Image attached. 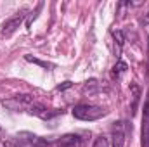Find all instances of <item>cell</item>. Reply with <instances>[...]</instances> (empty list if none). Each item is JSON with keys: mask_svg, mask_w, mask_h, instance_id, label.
I'll return each mask as SVG.
<instances>
[{"mask_svg": "<svg viewBox=\"0 0 149 147\" xmlns=\"http://www.w3.org/2000/svg\"><path fill=\"white\" fill-rule=\"evenodd\" d=\"M70 87H71V81H64V85H59L57 90H66V88H70Z\"/></svg>", "mask_w": 149, "mask_h": 147, "instance_id": "4fadbf2b", "label": "cell"}, {"mask_svg": "<svg viewBox=\"0 0 149 147\" xmlns=\"http://www.w3.org/2000/svg\"><path fill=\"white\" fill-rule=\"evenodd\" d=\"M0 132H2V130H0Z\"/></svg>", "mask_w": 149, "mask_h": 147, "instance_id": "2e32d148", "label": "cell"}, {"mask_svg": "<svg viewBox=\"0 0 149 147\" xmlns=\"http://www.w3.org/2000/svg\"><path fill=\"white\" fill-rule=\"evenodd\" d=\"M28 62H33V64H38V66H42V68H52V64H49V62H43V61H40V59H37V57H31V55H26L24 57Z\"/></svg>", "mask_w": 149, "mask_h": 147, "instance_id": "9c48e42d", "label": "cell"}, {"mask_svg": "<svg viewBox=\"0 0 149 147\" xmlns=\"http://www.w3.org/2000/svg\"><path fill=\"white\" fill-rule=\"evenodd\" d=\"M104 114H106V111L99 106H94V104H78L73 107V116L81 121H95V119L102 118Z\"/></svg>", "mask_w": 149, "mask_h": 147, "instance_id": "6da1fadb", "label": "cell"}, {"mask_svg": "<svg viewBox=\"0 0 149 147\" xmlns=\"http://www.w3.org/2000/svg\"><path fill=\"white\" fill-rule=\"evenodd\" d=\"M99 90V81L97 80H88L85 85H83V92L85 94H94Z\"/></svg>", "mask_w": 149, "mask_h": 147, "instance_id": "52a82bcc", "label": "cell"}, {"mask_svg": "<svg viewBox=\"0 0 149 147\" xmlns=\"http://www.w3.org/2000/svg\"><path fill=\"white\" fill-rule=\"evenodd\" d=\"M113 38H114V45H116L114 52H116V55H120V52H121V47H123V43H125V37H123V31H120V30L113 31Z\"/></svg>", "mask_w": 149, "mask_h": 147, "instance_id": "8992f818", "label": "cell"}, {"mask_svg": "<svg viewBox=\"0 0 149 147\" xmlns=\"http://www.w3.org/2000/svg\"><path fill=\"white\" fill-rule=\"evenodd\" d=\"M42 5H43V3L40 2V3L37 5V10H35V12H31V16H30V19H28V23H26V26H28V28L31 26V21H33V19H37V14L40 12V9H42Z\"/></svg>", "mask_w": 149, "mask_h": 147, "instance_id": "8fae6325", "label": "cell"}, {"mask_svg": "<svg viewBox=\"0 0 149 147\" xmlns=\"http://www.w3.org/2000/svg\"><path fill=\"white\" fill-rule=\"evenodd\" d=\"M144 26H148L149 24V10H148V14H144V17H142V21H141Z\"/></svg>", "mask_w": 149, "mask_h": 147, "instance_id": "5bb4252c", "label": "cell"}, {"mask_svg": "<svg viewBox=\"0 0 149 147\" xmlns=\"http://www.w3.org/2000/svg\"><path fill=\"white\" fill-rule=\"evenodd\" d=\"M33 102H35L33 95H30V94H19V95L9 97V99H3V101H2V106L7 107L9 111L21 112V111H28Z\"/></svg>", "mask_w": 149, "mask_h": 147, "instance_id": "7a4b0ae2", "label": "cell"}, {"mask_svg": "<svg viewBox=\"0 0 149 147\" xmlns=\"http://www.w3.org/2000/svg\"><path fill=\"white\" fill-rule=\"evenodd\" d=\"M144 119L149 121V94H148V99H146V104H144Z\"/></svg>", "mask_w": 149, "mask_h": 147, "instance_id": "7c38bea8", "label": "cell"}, {"mask_svg": "<svg viewBox=\"0 0 149 147\" xmlns=\"http://www.w3.org/2000/svg\"><path fill=\"white\" fill-rule=\"evenodd\" d=\"M78 144H80V137L78 135H64L59 140L57 147H78Z\"/></svg>", "mask_w": 149, "mask_h": 147, "instance_id": "5b68a950", "label": "cell"}, {"mask_svg": "<svg viewBox=\"0 0 149 147\" xmlns=\"http://www.w3.org/2000/svg\"><path fill=\"white\" fill-rule=\"evenodd\" d=\"M128 132H132V126H130L127 121H118V123H114V126H113V135H111L113 147H125L127 133H128Z\"/></svg>", "mask_w": 149, "mask_h": 147, "instance_id": "3957f363", "label": "cell"}, {"mask_svg": "<svg viewBox=\"0 0 149 147\" xmlns=\"http://www.w3.org/2000/svg\"><path fill=\"white\" fill-rule=\"evenodd\" d=\"M94 147H109V142H108V139H104V137H99V139H95Z\"/></svg>", "mask_w": 149, "mask_h": 147, "instance_id": "30bf717a", "label": "cell"}, {"mask_svg": "<svg viewBox=\"0 0 149 147\" xmlns=\"http://www.w3.org/2000/svg\"><path fill=\"white\" fill-rule=\"evenodd\" d=\"M125 71H127V64H125L123 61H118V62H116V66L113 68V76H116V78H118L120 74H123Z\"/></svg>", "mask_w": 149, "mask_h": 147, "instance_id": "ba28073f", "label": "cell"}, {"mask_svg": "<svg viewBox=\"0 0 149 147\" xmlns=\"http://www.w3.org/2000/svg\"><path fill=\"white\" fill-rule=\"evenodd\" d=\"M148 69H149V37H148ZM149 73V71H148Z\"/></svg>", "mask_w": 149, "mask_h": 147, "instance_id": "9a60e30c", "label": "cell"}, {"mask_svg": "<svg viewBox=\"0 0 149 147\" xmlns=\"http://www.w3.org/2000/svg\"><path fill=\"white\" fill-rule=\"evenodd\" d=\"M24 10H21V12H16L12 17H9L5 23H3V26H2V31H0V35L5 38L12 37L14 33H16V30L21 26V23H23V19H24Z\"/></svg>", "mask_w": 149, "mask_h": 147, "instance_id": "277c9868", "label": "cell"}]
</instances>
